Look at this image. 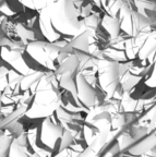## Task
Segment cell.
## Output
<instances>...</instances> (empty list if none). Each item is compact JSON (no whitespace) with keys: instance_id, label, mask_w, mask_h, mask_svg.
I'll use <instances>...</instances> for the list:
<instances>
[{"instance_id":"1","label":"cell","mask_w":156,"mask_h":157,"mask_svg":"<svg viewBox=\"0 0 156 157\" xmlns=\"http://www.w3.org/2000/svg\"><path fill=\"white\" fill-rule=\"evenodd\" d=\"M59 87L60 85L55 71L49 70V72H45L38 81L34 99L25 116L29 119H41L50 117L56 113L57 108L62 103V95Z\"/></svg>"},{"instance_id":"2","label":"cell","mask_w":156,"mask_h":157,"mask_svg":"<svg viewBox=\"0 0 156 157\" xmlns=\"http://www.w3.org/2000/svg\"><path fill=\"white\" fill-rule=\"evenodd\" d=\"M51 23L57 32L76 36L81 29L79 12L73 0H56L51 8Z\"/></svg>"},{"instance_id":"3","label":"cell","mask_w":156,"mask_h":157,"mask_svg":"<svg viewBox=\"0 0 156 157\" xmlns=\"http://www.w3.org/2000/svg\"><path fill=\"white\" fill-rule=\"evenodd\" d=\"M62 46L58 45L56 42H43V40H34L26 45V52L34 59L37 63L41 64L47 70L56 71L54 61L57 60L59 52Z\"/></svg>"},{"instance_id":"4","label":"cell","mask_w":156,"mask_h":157,"mask_svg":"<svg viewBox=\"0 0 156 157\" xmlns=\"http://www.w3.org/2000/svg\"><path fill=\"white\" fill-rule=\"evenodd\" d=\"M98 74H99V83L103 90L108 94L112 95L116 86L118 85L120 76V67L117 63L107 61H98Z\"/></svg>"},{"instance_id":"5","label":"cell","mask_w":156,"mask_h":157,"mask_svg":"<svg viewBox=\"0 0 156 157\" xmlns=\"http://www.w3.org/2000/svg\"><path fill=\"white\" fill-rule=\"evenodd\" d=\"M64 132V128L61 123L57 124L53 122L50 117L44 118V121L41 122V135H39L41 144L45 146L46 150L53 152L56 147L57 142L61 140Z\"/></svg>"},{"instance_id":"6","label":"cell","mask_w":156,"mask_h":157,"mask_svg":"<svg viewBox=\"0 0 156 157\" xmlns=\"http://www.w3.org/2000/svg\"><path fill=\"white\" fill-rule=\"evenodd\" d=\"M56 1V0H55ZM55 1H51L49 2L46 7H44L43 9H41L38 11V25L39 29H41V34L46 37L47 40L49 42H57L60 39L61 34L59 32H57L56 29L53 26V23H51V8L54 5Z\"/></svg>"},{"instance_id":"7","label":"cell","mask_w":156,"mask_h":157,"mask_svg":"<svg viewBox=\"0 0 156 157\" xmlns=\"http://www.w3.org/2000/svg\"><path fill=\"white\" fill-rule=\"evenodd\" d=\"M76 88H78V98L84 106L93 108L96 104V93L92 87L91 83L83 75L82 72H79L76 76Z\"/></svg>"},{"instance_id":"8","label":"cell","mask_w":156,"mask_h":157,"mask_svg":"<svg viewBox=\"0 0 156 157\" xmlns=\"http://www.w3.org/2000/svg\"><path fill=\"white\" fill-rule=\"evenodd\" d=\"M0 58L2 59L3 61L9 63L12 67V69L17 70L21 74L25 75L29 72L31 68L27 66L25 62L24 58H23V52H13L10 50L8 47H0Z\"/></svg>"},{"instance_id":"9","label":"cell","mask_w":156,"mask_h":157,"mask_svg":"<svg viewBox=\"0 0 156 157\" xmlns=\"http://www.w3.org/2000/svg\"><path fill=\"white\" fill-rule=\"evenodd\" d=\"M29 106L27 104H19V107L7 115L2 120H0V128L3 130H9L13 125H15L23 116H25Z\"/></svg>"},{"instance_id":"10","label":"cell","mask_w":156,"mask_h":157,"mask_svg":"<svg viewBox=\"0 0 156 157\" xmlns=\"http://www.w3.org/2000/svg\"><path fill=\"white\" fill-rule=\"evenodd\" d=\"M27 134L23 132L22 134H20L19 136L14 137L12 141V144L10 147L9 151V156L11 157H25V156H32V154H29V150H27Z\"/></svg>"},{"instance_id":"11","label":"cell","mask_w":156,"mask_h":157,"mask_svg":"<svg viewBox=\"0 0 156 157\" xmlns=\"http://www.w3.org/2000/svg\"><path fill=\"white\" fill-rule=\"evenodd\" d=\"M45 74V72L43 70H35L32 69L29 70V72L25 75H23L22 80H21V83H20V91L25 92L29 91L31 87H32L34 84H37L38 81L41 80V78Z\"/></svg>"},{"instance_id":"12","label":"cell","mask_w":156,"mask_h":157,"mask_svg":"<svg viewBox=\"0 0 156 157\" xmlns=\"http://www.w3.org/2000/svg\"><path fill=\"white\" fill-rule=\"evenodd\" d=\"M27 134V142H29V146L32 148L33 156H51L53 155V152L46 150L44 147H39L37 145V128H33V129H29L26 132Z\"/></svg>"},{"instance_id":"13","label":"cell","mask_w":156,"mask_h":157,"mask_svg":"<svg viewBox=\"0 0 156 157\" xmlns=\"http://www.w3.org/2000/svg\"><path fill=\"white\" fill-rule=\"evenodd\" d=\"M14 136L9 131L0 128V157L9 156V151Z\"/></svg>"},{"instance_id":"14","label":"cell","mask_w":156,"mask_h":157,"mask_svg":"<svg viewBox=\"0 0 156 157\" xmlns=\"http://www.w3.org/2000/svg\"><path fill=\"white\" fill-rule=\"evenodd\" d=\"M14 29H15V32H17V35L21 38V40H22L25 45H27L31 42L36 40V36H35L34 31L27 29L26 26H24V25L21 24V23L15 24Z\"/></svg>"},{"instance_id":"15","label":"cell","mask_w":156,"mask_h":157,"mask_svg":"<svg viewBox=\"0 0 156 157\" xmlns=\"http://www.w3.org/2000/svg\"><path fill=\"white\" fill-rule=\"evenodd\" d=\"M3 46L8 47L10 50H13V52H26V45L22 40L21 42H17V40L8 38L5 35L0 36V47H3Z\"/></svg>"},{"instance_id":"16","label":"cell","mask_w":156,"mask_h":157,"mask_svg":"<svg viewBox=\"0 0 156 157\" xmlns=\"http://www.w3.org/2000/svg\"><path fill=\"white\" fill-rule=\"evenodd\" d=\"M73 136L74 135L72 134L70 131L64 129V135L61 137L60 144H59V147H58V153L61 152V151L66 150V148H68V147L72 144V142H73Z\"/></svg>"},{"instance_id":"17","label":"cell","mask_w":156,"mask_h":157,"mask_svg":"<svg viewBox=\"0 0 156 157\" xmlns=\"http://www.w3.org/2000/svg\"><path fill=\"white\" fill-rule=\"evenodd\" d=\"M0 12H2L5 15H8V17H11V15H14V12H13L12 10L10 9L9 6H8V3L3 2L2 5L0 6Z\"/></svg>"},{"instance_id":"18","label":"cell","mask_w":156,"mask_h":157,"mask_svg":"<svg viewBox=\"0 0 156 157\" xmlns=\"http://www.w3.org/2000/svg\"><path fill=\"white\" fill-rule=\"evenodd\" d=\"M19 2L21 3L24 7L29 8L31 10H35V5H34V0H19Z\"/></svg>"},{"instance_id":"19","label":"cell","mask_w":156,"mask_h":157,"mask_svg":"<svg viewBox=\"0 0 156 157\" xmlns=\"http://www.w3.org/2000/svg\"><path fill=\"white\" fill-rule=\"evenodd\" d=\"M9 69L7 68L3 64H0V78H5V76H8V73H9Z\"/></svg>"},{"instance_id":"20","label":"cell","mask_w":156,"mask_h":157,"mask_svg":"<svg viewBox=\"0 0 156 157\" xmlns=\"http://www.w3.org/2000/svg\"><path fill=\"white\" fill-rule=\"evenodd\" d=\"M8 85V76H5V78H0V91L3 92L6 90Z\"/></svg>"},{"instance_id":"21","label":"cell","mask_w":156,"mask_h":157,"mask_svg":"<svg viewBox=\"0 0 156 157\" xmlns=\"http://www.w3.org/2000/svg\"><path fill=\"white\" fill-rule=\"evenodd\" d=\"M1 108H2V92L0 91V115H1Z\"/></svg>"},{"instance_id":"22","label":"cell","mask_w":156,"mask_h":157,"mask_svg":"<svg viewBox=\"0 0 156 157\" xmlns=\"http://www.w3.org/2000/svg\"><path fill=\"white\" fill-rule=\"evenodd\" d=\"M5 19H6L5 15H1V17H0V27H1V24H2L3 20H5Z\"/></svg>"},{"instance_id":"23","label":"cell","mask_w":156,"mask_h":157,"mask_svg":"<svg viewBox=\"0 0 156 157\" xmlns=\"http://www.w3.org/2000/svg\"><path fill=\"white\" fill-rule=\"evenodd\" d=\"M3 2H5V0H0V6L2 5V3H3Z\"/></svg>"}]
</instances>
